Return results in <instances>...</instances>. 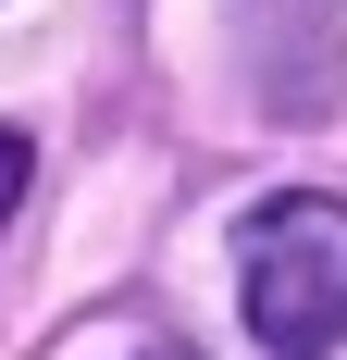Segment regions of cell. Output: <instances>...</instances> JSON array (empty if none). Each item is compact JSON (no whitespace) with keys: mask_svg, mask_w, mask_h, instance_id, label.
I'll return each instance as SVG.
<instances>
[{"mask_svg":"<svg viewBox=\"0 0 347 360\" xmlns=\"http://www.w3.org/2000/svg\"><path fill=\"white\" fill-rule=\"evenodd\" d=\"M236 298H248V335L273 360H335L347 348V199H322V186L248 199Z\"/></svg>","mask_w":347,"mask_h":360,"instance_id":"cell-1","label":"cell"},{"mask_svg":"<svg viewBox=\"0 0 347 360\" xmlns=\"http://www.w3.org/2000/svg\"><path fill=\"white\" fill-rule=\"evenodd\" d=\"M236 50H248L261 112L322 124L347 87V0H236Z\"/></svg>","mask_w":347,"mask_h":360,"instance_id":"cell-2","label":"cell"},{"mask_svg":"<svg viewBox=\"0 0 347 360\" xmlns=\"http://www.w3.org/2000/svg\"><path fill=\"white\" fill-rule=\"evenodd\" d=\"M25 174H37V149H25V124H0V224H13V199H25Z\"/></svg>","mask_w":347,"mask_h":360,"instance_id":"cell-3","label":"cell"},{"mask_svg":"<svg viewBox=\"0 0 347 360\" xmlns=\"http://www.w3.org/2000/svg\"><path fill=\"white\" fill-rule=\"evenodd\" d=\"M137 360H199V348H186V335H162V348H137Z\"/></svg>","mask_w":347,"mask_h":360,"instance_id":"cell-4","label":"cell"}]
</instances>
